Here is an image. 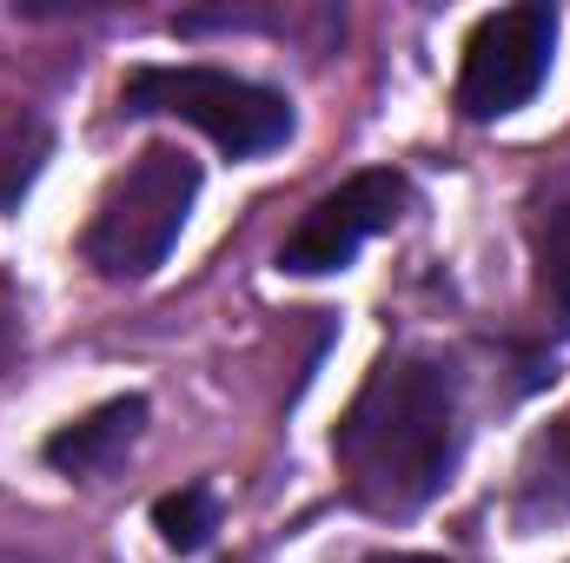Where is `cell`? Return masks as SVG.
Instances as JSON below:
<instances>
[{"mask_svg": "<svg viewBox=\"0 0 570 563\" xmlns=\"http://www.w3.org/2000/svg\"><path fill=\"white\" fill-rule=\"evenodd\" d=\"M458 451H464L458 378L438 358H385L332 437L352 504L379 517H412L419 504H431L451 484Z\"/></svg>", "mask_w": 570, "mask_h": 563, "instance_id": "1", "label": "cell"}, {"mask_svg": "<svg viewBox=\"0 0 570 563\" xmlns=\"http://www.w3.org/2000/svg\"><path fill=\"white\" fill-rule=\"evenodd\" d=\"M193 199H199V159L179 152V146H146L107 186V199H100V213L80 239L87 266L107 273V279H146L173 253V239L186 233Z\"/></svg>", "mask_w": 570, "mask_h": 563, "instance_id": "2", "label": "cell"}, {"mask_svg": "<svg viewBox=\"0 0 570 563\" xmlns=\"http://www.w3.org/2000/svg\"><path fill=\"white\" fill-rule=\"evenodd\" d=\"M120 107L186 120L233 159H259L292 140V100L226 67H134L120 87Z\"/></svg>", "mask_w": 570, "mask_h": 563, "instance_id": "3", "label": "cell"}, {"mask_svg": "<svg viewBox=\"0 0 570 563\" xmlns=\"http://www.w3.org/2000/svg\"><path fill=\"white\" fill-rule=\"evenodd\" d=\"M558 53V7L524 0V7H498L478 20V33L464 40V67H458V107L464 120H504L518 113Z\"/></svg>", "mask_w": 570, "mask_h": 563, "instance_id": "4", "label": "cell"}, {"mask_svg": "<svg viewBox=\"0 0 570 563\" xmlns=\"http://www.w3.org/2000/svg\"><path fill=\"white\" fill-rule=\"evenodd\" d=\"M405 213V179L399 172H352L338 192H325L279 246V273L298 279H325V273H345L358 259L365 239L392 233Z\"/></svg>", "mask_w": 570, "mask_h": 563, "instance_id": "5", "label": "cell"}, {"mask_svg": "<svg viewBox=\"0 0 570 563\" xmlns=\"http://www.w3.org/2000/svg\"><path fill=\"white\" fill-rule=\"evenodd\" d=\"M140 431H146V398H114V405L87 412L80 424H60L47 437V464L67 471V477H100L140 444Z\"/></svg>", "mask_w": 570, "mask_h": 563, "instance_id": "6", "label": "cell"}, {"mask_svg": "<svg viewBox=\"0 0 570 563\" xmlns=\"http://www.w3.org/2000/svg\"><path fill=\"white\" fill-rule=\"evenodd\" d=\"M153 531H159V544H166V551L193 557V551H206V544H213V531H219V497H213L206 484L166 491V497L153 504Z\"/></svg>", "mask_w": 570, "mask_h": 563, "instance_id": "7", "label": "cell"}, {"mask_svg": "<svg viewBox=\"0 0 570 563\" xmlns=\"http://www.w3.org/2000/svg\"><path fill=\"white\" fill-rule=\"evenodd\" d=\"M538 279H544V305H551L558 332L570 338V199L544 219V233H538Z\"/></svg>", "mask_w": 570, "mask_h": 563, "instance_id": "8", "label": "cell"}, {"mask_svg": "<svg viewBox=\"0 0 570 563\" xmlns=\"http://www.w3.org/2000/svg\"><path fill=\"white\" fill-rule=\"evenodd\" d=\"M558 511H570V418L544 437L531 464V491H524V517H558Z\"/></svg>", "mask_w": 570, "mask_h": 563, "instance_id": "9", "label": "cell"}, {"mask_svg": "<svg viewBox=\"0 0 570 563\" xmlns=\"http://www.w3.org/2000/svg\"><path fill=\"white\" fill-rule=\"evenodd\" d=\"M47 127L40 120H20L7 140H0V206H20V192L33 186V172H40V159H47Z\"/></svg>", "mask_w": 570, "mask_h": 563, "instance_id": "10", "label": "cell"}, {"mask_svg": "<svg viewBox=\"0 0 570 563\" xmlns=\"http://www.w3.org/2000/svg\"><path fill=\"white\" fill-rule=\"evenodd\" d=\"M20 345H27V332H20V312H13V305L0 298V372H7L13 358H20Z\"/></svg>", "mask_w": 570, "mask_h": 563, "instance_id": "11", "label": "cell"}, {"mask_svg": "<svg viewBox=\"0 0 570 563\" xmlns=\"http://www.w3.org/2000/svg\"><path fill=\"white\" fill-rule=\"evenodd\" d=\"M372 563H444V557H419V551H392V557H372Z\"/></svg>", "mask_w": 570, "mask_h": 563, "instance_id": "12", "label": "cell"}, {"mask_svg": "<svg viewBox=\"0 0 570 563\" xmlns=\"http://www.w3.org/2000/svg\"><path fill=\"white\" fill-rule=\"evenodd\" d=\"M0 563H33V557H0Z\"/></svg>", "mask_w": 570, "mask_h": 563, "instance_id": "13", "label": "cell"}]
</instances>
